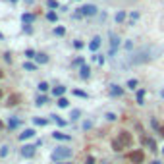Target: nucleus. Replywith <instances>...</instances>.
<instances>
[{
    "label": "nucleus",
    "mask_w": 164,
    "mask_h": 164,
    "mask_svg": "<svg viewBox=\"0 0 164 164\" xmlns=\"http://www.w3.org/2000/svg\"><path fill=\"white\" fill-rule=\"evenodd\" d=\"M72 156V149H68V147H58V149L52 152V158L54 160H64V158H70Z\"/></svg>",
    "instance_id": "f257e3e1"
},
{
    "label": "nucleus",
    "mask_w": 164,
    "mask_h": 164,
    "mask_svg": "<svg viewBox=\"0 0 164 164\" xmlns=\"http://www.w3.org/2000/svg\"><path fill=\"white\" fill-rule=\"evenodd\" d=\"M128 158L133 164H141L143 160H145V155H143V151H131L129 155H128Z\"/></svg>",
    "instance_id": "f03ea898"
},
{
    "label": "nucleus",
    "mask_w": 164,
    "mask_h": 164,
    "mask_svg": "<svg viewBox=\"0 0 164 164\" xmlns=\"http://www.w3.org/2000/svg\"><path fill=\"white\" fill-rule=\"evenodd\" d=\"M118 141H120L124 147H128V145H131V141H133V139H131V135L128 133V131H120V135H118Z\"/></svg>",
    "instance_id": "7ed1b4c3"
},
{
    "label": "nucleus",
    "mask_w": 164,
    "mask_h": 164,
    "mask_svg": "<svg viewBox=\"0 0 164 164\" xmlns=\"http://www.w3.org/2000/svg\"><path fill=\"white\" fill-rule=\"evenodd\" d=\"M79 14H81V15H95V14H97V8H95L93 4H87V6L79 8Z\"/></svg>",
    "instance_id": "20e7f679"
},
{
    "label": "nucleus",
    "mask_w": 164,
    "mask_h": 164,
    "mask_svg": "<svg viewBox=\"0 0 164 164\" xmlns=\"http://www.w3.org/2000/svg\"><path fill=\"white\" fill-rule=\"evenodd\" d=\"M22 155L25 156V158H31L35 155V145H25L23 149H22Z\"/></svg>",
    "instance_id": "39448f33"
},
{
    "label": "nucleus",
    "mask_w": 164,
    "mask_h": 164,
    "mask_svg": "<svg viewBox=\"0 0 164 164\" xmlns=\"http://www.w3.org/2000/svg\"><path fill=\"white\" fill-rule=\"evenodd\" d=\"M19 99H22L19 95H10V97H8V104H10V106H14V104L19 102Z\"/></svg>",
    "instance_id": "423d86ee"
},
{
    "label": "nucleus",
    "mask_w": 164,
    "mask_h": 164,
    "mask_svg": "<svg viewBox=\"0 0 164 164\" xmlns=\"http://www.w3.org/2000/svg\"><path fill=\"white\" fill-rule=\"evenodd\" d=\"M110 41H112V49H110V54H114V52H116V46H118V37L112 33V35H110Z\"/></svg>",
    "instance_id": "0eeeda50"
},
{
    "label": "nucleus",
    "mask_w": 164,
    "mask_h": 164,
    "mask_svg": "<svg viewBox=\"0 0 164 164\" xmlns=\"http://www.w3.org/2000/svg\"><path fill=\"white\" fill-rule=\"evenodd\" d=\"M33 135H35V131H33V129H25L23 133L19 135V139H23V141H25V139H29V137H33Z\"/></svg>",
    "instance_id": "6e6552de"
},
{
    "label": "nucleus",
    "mask_w": 164,
    "mask_h": 164,
    "mask_svg": "<svg viewBox=\"0 0 164 164\" xmlns=\"http://www.w3.org/2000/svg\"><path fill=\"white\" fill-rule=\"evenodd\" d=\"M99 46H100V39H99V37H95V39L91 41V45H89V49H91V50H97Z\"/></svg>",
    "instance_id": "1a4fd4ad"
},
{
    "label": "nucleus",
    "mask_w": 164,
    "mask_h": 164,
    "mask_svg": "<svg viewBox=\"0 0 164 164\" xmlns=\"http://www.w3.org/2000/svg\"><path fill=\"white\" fill-rule=\"evenodd\" d=\"M52 135H54V139H62V141H68V139H70V135L60 133V131H56V133H52Z\"/></svg>",
    "instance_id": "9d476101"
},
{
    "label": "nucleus",
    "mask_w": 164,
    "mask_h": 164,
    "mask_svg": "<svg viewBox=\"0 0 164 164\" xmlns=\"http://www.w3.org/2000/svg\"><path fill=\"white\" fill-rule=\"evenodd\" d=\"M35 58H37V62H41V64H46V62H49V56L46 54H37Z\"/></svg>",
    "instance_id": "9b49d317"
},
{
    "label": "nucleus",
    "mask_w": 164,
    "mask_h": 164,
    "mask_svg": "<svg viewBox=\"0 0 164 164\" xmlns=\"http://www.w3.org/2000/svg\"><path fill=\"white\" fill-rule=\"evenodd\" d=\"M22 19H23V23H31V22H33V15H31V14H23Z\"/></svg>",
    "instance_id": "f8f14e48"
},
{
    "label": "nucleus",
    "mask_w": 164,
    "mask_h": 164,
    "mask_svg": "<svg viewBox=\"0 0 164 164\" xmlns=\"http://www.w3.org/2000/svg\"><path fill=\"white\" fill-rule=\"evenodd\" d=\"M89 72H91V70H89L87 66H83V68H81V77H83V79H87V77H89Z\"/></svg>",
    "instance_id": "ddd939ff"
},
{
    "label": "nucleus",
    "mask_w": 164,
    "mask_h": 164,
    "mask_svg": "<svg viewBox=\"0 0 164 164\" xmlns=\"http://www.w3.org/2000/svg\"><path fill=\"white\" fill-rule=\"evenodd\" d=\"M58 106H60V108H66V106H68V100H66L64 97H60V99H58Z\"/></svg>",
    "instance_id": "4468645a"
},
{
    "label": "nucleus",
    "mask_w": 164,
    "mask_h": 164,
    "mask_svg": "<svg viewBox=\"0 0 164 164\" xmlns=\"http://www.w3.org/2000/svg\"><path fill=\"white\" fill-rule=\"evenodd\" d=\"M64 91H66L64 87H56V89H54V95H56V97H62V95H64Z\"/></svg>",
    "instance_id": "2eb2a0df"
},
{
    "label": "nucleus",
    "mask_w": 164,
    "mask_h": 164,
    "mask_svg": "<svg viewBox=\"0 0 164 164\" xmlns=\"http://www.w3.org/2000/svg\"><path fill=\"white\" fill-rule=\"evenodd\" d=\"M112 147H114V151H122V149H124V145H122L120 141H114V143H112Z\"/></svg>",
    "instance_id": "dca6fc26"
},
{
    "label": "nucleus",
    "mask_w": 164,
    "mask_h": 164,
    "mask_svg": "<svg viewBox=\"0 0 164 164\" xmlns=\"http://www.w3.org/2000/svg\"><path fill=\"white\" fill-rule=\"evenodd\" d=\"M143 99H145V91H139V93H137V102H143Z\"/></svg>",
    "instance_id": "f3484780"
},
{
    "label": "nucleus",
    "mask_w": 164,
    "mask_h": 164,
    "mask_svg": "<svg viewBox=\"0 0 164 164\" xmlns=\"http://www.w3.org/2000/svg\"><path fill=\"white\" fill-rule=\"evenodd\" d=\"M147 143H149V147H151V151H156V143L152 141V139H147Z\"/></svg>",
    "instance_id": "a211bd4d"
},
{
    "label": "nucleus",
    "mask_w": 164,
    "mask_h": 164,
    "mask_svg": "<svg viewBox=\"0 0 164 164\" xmlns=\"http://www.w3.org/2000/svg\"><path fill=\"white\" fill-rule=\"evenodd\" d=\"M124 19H126V14L124 12H120L118 15H116V22H124Z\"/></svg>",
    "instance_id": "6ab92c4d"
},
{
    "label": "nucleus",
    "mask_w": 164,
    "mask_h": 164,
    "mask_svg": "<svg viewBox=\"0 0 164 164\" xmlns=\"http://www.w3.org/2000/svg\"><path fill=\"white\" fill-rule=\"evenodd\" d=\"M15 126H18V120H10V122H8V128H10V129H14Z\"/></svg>",
    "instance_id": "aec40b11"
},
{
    "label": "nucleus",
    "mask_w": 164,
    "mask_h": 164,
    "mask_svg": "<svg viewBox=\"0 0 164 164\" xmlns=\"http://www.w3.org/2000/svg\"><path fill=\"white\" fill-rule=\"evenodd\" d=\"M112 93H114V95H122V89H120L118 85H112Z\"/></svg>",
    "instance_id": "412c9836"
},
{
    "label": "nucleus",
    "mask_w": 164,
    "mask_h": 164,
    "mask_svg": "<svg viewBox=\"0 0 164 164\" xmlns=\"http://www.w3.org/2000/svg\"><path fill=\"white\" fill-rule=\"evenodd\" d=\"M128 87H129V89H135V87H137V81H135V79H131V81H128Z\"/></svg>",
    "instance_id": "4be33fe9"
},
{
    "label": "nucleus",
    "mask_w": 164,
    "mask_h": 164,
    "mask_svg": "<svg viewBox=\"0 0 164 164\" xmlns=\"http://www.w3.org/2000/svg\"><path fill=\"white\" fill-rule=\"evenodd\" d=\"M6 155H8V147H6V145H4V147H2V149H0V156H6Z\"/></svg>",
    "instance_id": "5701e85b"
},
{
    "label": "nucleus",
    "mask_w": 164,
    "mask_h": 164,
    "mask_svg": "<svg viewBox=\"0 0 164 164\" xmlns=\"http://www.w3.org/2000/svg\"><path fill=\"white\" fill-rule=\"evenodd\" d=\"M46 18H49L50 22H56V14H54V12H49V15H46Z\"/></svg>",
    "instance_id": "b1692460"
},
{
    "label": "nucleus",
    "mask_w": 164,
    "mask_h": 164,
    "mask_svg": "<svg viewBox=\"0 0 164 164\" xmlns=\"http://www.w3.org/2000/svg\"><path fill=\"white\" fill-rule=\"evenodd\" d=\"M46 102V97H39V99H37V104H39V106H41V104H45Z\"/></svg>",
    "instance_id": "393cba45"
},
{
    "label": "nucleus",
    "mask_w": 164,
    "mask_h": 164,
    "mask_svg": "<svg viewBox=\"0 0 164 164\" xmlns=\"http://www.w3.org/2000/svg\"><path fill=\"white\" fill-rule=\"evenodd\" d=\"M35 124H37V126H45V124H46V120H41V118H35Z\"/></svg>",
    "instance_id": "a878e982"
},
{
    "label": "nucleus",
    "mask_w": 164,
    "mask_h": 164,
    "mask_svg": "<svg viewBox=\"0 0 164 164\" xmlns=\"http://www.w3.org/2000/svg\"><path fill=\"white\" fill-rule=\"evenodd\" d=\"M49 6L50 8H58V2H56V0H49Z\"/></svg>",
    "instance_id": "bb28decb"
},
{
    "label": "nucleus",
    "mask_w": 164,
    "mask_h": 164,
    "mask_svg": "<svg viewBox=\"0 0 164 164\" xmlns=\"http://www.w3.org/2000/svg\"><path fill=\"white\" fill-rule=\"evenodd\" d=\"M39 89H41V91H43V93H45V91H46V89H49V85H46V83L43 81V83H41V85H39Z\"/></svg>",
    "instance_id": "cd10ccee"
},
{
    "label": "nucleus",
    "mask_w": 164,
    "mask_h": 164,
    "mask_svg": "<svg viewBox=\"0 0 164 164\" xmlns=\"http://www.w3.org/2000/svg\"><path fill=\"white\" fill-rule=\"evenodd\" d=\"M25 56H29V58H35V52H33V50H25Z\"/></svg>",
    "instance_id": "c85d7f7f"
},
{
    "label": "nucleus",
    "mask_w": 164,
    "mask_h": 164,
    "mask_svg": "<svg viewBox=\"0 0 164 164\" xmlns=\"http://www.w3.org/2000/svg\"><path fill=\"white\" fill-rule=\"evenodd\" d=\"M85 164H95V158H93V156H87V160H85Z\"/></svg>",
    "instance_id": "c756f323"
},
{
    "label": "nucleus",
    "mask_w": 164,
    "mask_h": 164,
    "mask_svg": "<svg viewBox=\"0 0 164 164\" xmlns=\"http://www.w3.org/2000/svg\"><path fill=\"white\" fill-rule=\"evenodd\" d=\"M54 33H56V35H64V29L58 27V29H54Z\"/></svg>",
    "instance_id": "7c9ffc66"
},
{
    "label": "nucleus",
    "mask_w": 164,
    "mask_h": 164,
    "mask_svg": "<svg viewBox=\"0 0 164 164\" xmlns=\"http://www.w3.org/2000/svg\"><path fill=\"white\" fill-rule=\"evenodd\" d=\"M73 93H75V95H77V97H87V95H85V93H83V91H73Z\"/></svg>",
    "instance_id": "2f4dec72"
},
{
    "label": "nucleus",
    "mask_w": 164,
    "mask_h": 164,
    "mask_svg": "<svg viewBox=\"0 0 164 164\" xmlns=\"http://www.w3.org/2000/svg\"><path fill=\"white\" fill-rule=\"evenodd\" d=\"M77 116H79V110H73V112H72V118H73V120H75V118H77Z\"/></svg>",
    "instance_id": "473e14b6"
},
{
    "label": "nucleus",
    "mask_w": 164,
    "mask_h": 164,
    "mask_svg": "<svg viewBox=\"0 0 164 164\" xmlns=\"http://www.w3.org/2000/svg\"><path fill=\"white\" fill-rule=\"evenodd\" d=\"M158 131H160V135L164 137V126H160V128H158Z\"/></svg>",
    "instance_id": "72a5a7b5"
},
{
    "label": "nucleus",
    "mask_w": 164,
    "mask_h": 164,
    "mask_svg": "<svg viewBox=\"0 0 164 164\" xmlns=\"http://www.w3.org/2000/svg\"><path fill=\"white\" fill-rule=\"evenodd\" d=\"M4 77V73H2V70H0V79H2Z\"/></svg>",
    "instance_id": "f704fd0d"
},
{
    "label": "nucleus",
    "mask_w": 164,
    "mask_h": 164,
    "mask_svg": "<svg viewBox=\"0 0 164 164\" xmlns=\"http://www.w3.org/2000/svg\"><path fill=\"white\" fill-rule=\"evenodd\" d=\"M2 128H4V124H2V122H0V129H2Z\"/></svg>",
    "instance_id": "c9c22d12"
},
{
    "label": "nucleus",
    "mask_w": 164,
    "mask_h": 164,
    "mask_svg": "<svg viewBox=\"0 0 164 164\" xmlns=\"http://www.w3.org/2000/svg\"><path fill=\"white\" fill-rule=\"evenodd\" d=\"M0 99H2V91H0Z\"/></svg>",
    "instance_id": "e433bc0d"
},
{
    "label": "nucleus",
    "mask_w": 164,
    "mask_h": 164,
    "mask_svg": "<svg viewBox=\"0 0 164 164\" xmlns=\"http://www.w3.org/2000/svg\"><path fill=\"white\" fill-rule=\"evenodd\" d=\"M12 2H15V0H12Z\"/></svg>",
    "instance_id": "4c0bfd02"
},
{
    "label": "nucleus",
    "mask_w": 164,
    "mask_h": 164,
    "mask_svg": "<svg viewBox=\"0 0 164 164\" xmlns=\"http://www.w3.org/2000/svg\"><path fill=\"white\" fill-rule=\"evenodd\" d=\"M162 95H164V93H162Z\"/></svg>",
    "instance_id": "58836bf2"
},
{
    "label": "nucleus",
    "mask_w": 164,
    "mask_h": 164,
    "mask_svg": "<svg viewBox=\"0 0 164 164\" xmlns=\"http://www.w3.org/2000/svg\"><path fill=\"white\" fill-rule=\"evenodd\" d=\"M162 151H164V149H162Z\"/></svg>",
    "instance_id": "ea45409f"
}]
</instances>
